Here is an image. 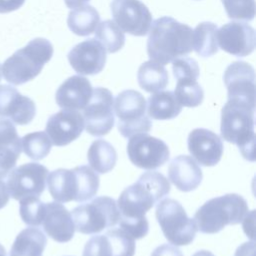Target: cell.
I'll use <instances>...</instances> for the list:
<instances>
[{"label":"cell","mask_w":256,"mask_h":256,"mask_svg":"<svg viewBox=\"0 0 256 256\" xmlns=\"http://www.w3.org/2000/svg\"><path fill=\"white\" fill-rule=\"evenodd\" d=\"M192 34L190 26L172 17L163 16L154 20L147 40V54L150 60L166 65L180 56L189 54L193 50Z\"/></svg>","instance_id":"cell-1"},{"label":"cell","mask_w":256,"mask_h":256,"mask_svg":"<svg viewBox=\"0 0 256 256\" xmlns=\"http://www.w3.org/2000/svg\"><path fill=\"white\" fill-rule=\"evenodd\" d=\"M169 192L170 183L163 174L157 171L143 173L134 184L121 192L117 201L120 217H145L146 212Z\"/></svg>","instance_id":"cell-2"},{"label":"cell","mask_w":256,"mask_h":256,"mask_svg":"<svg viewBox=\"0 0 256 256\" xmlns=\"http://www.w3.org/2000/svg\"><path fill=\"white\" fill-rule=\"evenodd\" d=\"M255 106L244 101L229 99L221 110V136L238 146L242 156L254 161Z\"/></svg>","instance_id":"cell-3"},{"label":"cell","mask_w":256,"mask_h":256,"mask_svg":"<svg viewBox=\"0 0 256 256\" xmlns=\"http://www.w3.org/2000/svg\"><path fill=\"white\" fill-rule=\"evenodd\" d=\"M46 181L52 198L60 203L90 200L99 188L98 174L87 165L56 169L47 176Z\"/></svg>","instance_id":"cell-4"},{"label":"cell","mask_w":256,"mask_h":256,"mask_svg":"<svg viewBox=\"0 0 256 256\" xmlns=\"http://www.w3.org/2000/svg\"><path fill=\"white\" fill-rule=\"evenodd\" d=\"M53 46L45 38H35L7 58L1 68L4 79L13 85L33 80L53 55Z\"/></svg>","instance_id":"cell-5"},{"label":"cell","mask_w":256,"mask_h":256,"mask_svg":"<svg viewBox=\"0 0 256 256\" xmlns=\"http://www.w3.org/2000/svg\"><path fill=\"white\" fill-rule=\"evenodd\" d=\"M249 212L247 201L235 193L225 194L205 202L195 213L197 230L205 234L221 231L226 225H236Z\"/></svg>","instance_id":"cell-6"},{"label":"cell","mask_w":256,"mask_h":256,"mask_svg":"<svg viewBox=\"0 0 256 256\" xmlns=\"http://www.w3.org/2000/svg\"><path fill=\"white\" fill-rule=\"evenodd\" d=\"M75 230L83 234H96L115 226L120 219L117 202L108 196H99L72 210Z\"/></svg>","instance_id":"cell-7"},{"label":"cell","mask_w":256,"mask_h":256,"mask_svg":"<svg viewBox=\"0 0 256 256\" xmlns=\"http://www.w3.org/2000/svg\"><path fill=\"white\" fill-rule=\"evenodd\" d=\"M156 218L165 238L174 246H185L193 242L197 226L189 218L182 205L175 199L165 198L156 207Z\"/></svg>","instance_id":"cell-8"},{"label":"cell","mask_w":256,"mask_h":256,"mask_svg":"<svg viewBox=\"0 0 256 256\" xmlns=\"http://www.w3.org/2000/svg\"><path fill=\"white\" fill-rule=\"evenodd\" d=\"M114 110L118 130L123 137L150 131L152 123L146 115V100L140 92L132 89L120 92L114 101Z\"/></svg>","instance_id":"cell-9"},{"label":"cell","mask_w":256,"mask_h":256,"mask_svg":"<svg viewBox=\"0 0 256 256\" xmlns=\"http://www.w3.org/2000/svg\"><path fill=\"white\" fill-rule=\"evenodd\" d=\"M113 109L114 99L112 92L104 87L94 88L82 115L87 133L92 136L108 134L115 123Z\"/></svg>","instance_id":"cell-10"},{"label":"cell","mask_w":256,"mask_h":256,"mask_svg":"<svg viewBox=\"0 0 256 256\" xmlns=\"http://www.w3.org/2000/svg\"><path fill=\"white\" fill-rule=\"evenodd\" d=\"M48 169L39 163H25L12 169L7 178L9 195L15 200L39 197L45 190Z\"/></svg>","instance_id":"cell-11"},{"label":"cell","mask_w":256,"mask_h":256,"mask_svg":"<svg viewBox=\"0 0 256 256\" xmlns=\"http://www.w3.org/2000/svg\"><path fill=\"white\" fill-rule=\"evenodd\" d=\"M129 160L137 167L153 170L163 166L170 157L167 144L147 133L136 134L127 143Z\"/></svg>","instance_id":"cell-12"},{"label":"cell","mask_w":256,"mask_h":256,"mask_svg":"<svg viewBox=\"0 0 256 256\" xmlns=\"http://www.w3.org/2000/svg\"><path fill=\"white\" fill-rule=\"evenodd\" d=\"M115 24L134 36H145L152 24V14L140 0H113L110 4Z\"/></svg>","instance_id":"cell-13"},{"label":"cell","mask_w":256,"mask_h":256,"mask_svg":"<svg viewBox=\"0 0 256 256\" xmlns=\"http://www.w3.org/2000/svg\"><path fill=\"white\" fill-rule=\"evenodd\" d=\"M228 100H239L255 106V71L244 61H235L227 66L223 75Z\"/></svg>","instance_id":"cell-14"},{"label":"cell","mask_w":256,"mask_h":256,"mask_svg":"<svg viewBox=\"0 0 256 256\" xmlns=\"http://www.w3.org/2000/svg\"><path fill=\"white\" fill-rule=\"evenodd\" d=\"M217 43L223 51L233 56H248L255 48V30L247 23L229 22L217 30Z\"/></svg>","instance_id":"cell-15"},{"label":"cell","mask_w":256,"mask_h":256,"mask_svg":"<svg viewBox=\"0 0 256 256\" xmlns=\"http://www.w3.org/2000/svg\"><path fill=\"white\" fill-rule=\"evenodd\" d=\"M67 58L78 74L95 75L105 66L106 50L96 38H90L75 45L69 51Z\"/></svg>","instance_id":"cell-16"},{"label":"cell","mask_w":256,"mask_h":256,"mask_svg":"<svg viewBox=\"0 0 256 256\" xmlns=\"http://www.w3.org/2000/svg\"><path fill=\"white\" fill-rule=\"evenodd\" d=\"M85 127L81 113L76 110H61L51 115L45 132L55 146H65L76 140Z\"/></svg>","instance_id":"cell-17"},{"label":"cell","mask_w":256,"mask_h":256,"mask_svg":"<svg viewBox=\"0 0 256 256\" xmlns=\"http://www.w3.org/2000/svg\"><path fill=\"white\" fill-rule=\"evenodd\" d=\"M187 144L192 157L202 166L216 165L223 154L221 138L205 128L193 129L189 133Z\"/></svg>","instance_id":"cell-18"},{"label":"cell","mask_w":256,"mask_h":256,"mask_svg":"<svg viewBox=\"0 0 256 256\" xmlns=\"http://www.w3.org/2000/svg\"><path fill=\"white\" fill-rule=\"evenodd\" d=\"M36 115L32 99L19 93L11 85H0V116L18 125L29 124Z\"/></svg>","instance_id":"cell-19"},{"label":"cell","mask_w":256,"mask_h":256,"mask_svg":"<svg viewBox=\"0 0 256 256\" xmlns=\"http://www.w3.org/2000/svg\"><path fill=\"white\" fill-rule=\"evenodd\" d=\"M41 225L45 233L59 243L68 242L74 236L75 226L72 215L60 202L45 203Z\"/></svg>","instance_id":"cell-20"},{"label":"cell","mask_w":256,"mask_h":256,"mask_svg":"<svg viewBox=\"0 0 256 256\" xmlns=\"http://www.w3.org/2000/svg\"><path fill=\"white\" fill-rule=\"evenodd\" d=\"M93 88L90 81L81 76L67 78L57 89L55 100L63 110H83L92 96Z\"/></svg>","instance_id":"cell-21"},{"label":"cell","mask_w":256,"mask_h":256,"mask_svg":"<svg viewBox=\"0 0 256 256\" xmlns=\"http://www.w3.org/2000/svg\"><path fill=\"white\" fill-rule=\"evenodd\" d=\"M168 178L183 192L195 190L201 183L203 175L200 166L187 155H179L172 159L168 167Z\"/></svg>","instance_id":"cell-22"},{"label":"cell","mask_w":256,"mask_h":256,"mask_svg":"<svg viewBox=\"0 0 256 256\" xmlns=\"http://www.w3.org/2000/svg\"><path fill=\"white\" fill-rule=\"evenodd\" d=\"M46 243L47 238L40 229L26 228L16 236L10 256H42Z\"/></svg>","instance_id":"cell-23"},{"label":"cell","mask_w":256,"mask_h":256,"mask_svg":"<svg viewBox=\"0 0 256 256\" xmlns=\"http://www.w3.org/2000/svg\"><path fill=\"white\" fill-rule=\"evenodd\" d=\"M148 116L155 120H169L177 117L182 106L172 91H158L148 98Z\"/></svg>","instance_id":"cell-24"},{"label":"cell","mask_w":256,"mask_h":256,"mask_svg":"<svg viewBox=\"0 0 256 256\" xmlns=\"http://www.w3.org/2000/svg\"><path fill=\"white\" fill-rule=\"evenodd\" d=\"M137 80L143 90L149 93H156L167 86L169 75L164 65L149 60L140 65L137 72Z\"/></svg>","instance_id":"cell-25"},{"label":"cell","mask_w":256,"mask_h":256,"mask_svg":"<svg viewBox=\"0 0 256 256\" xmlns=\"http://www.w3.org/2000/svg\"><path fill=\"white\" fill-rule=\"evenodd\" d=\"M87 159L95 172L104 174L114 168L117 161V152L112 144L106 140L98 139L91 143L87 152Z\"/></svg>","instance_id":"cell-26"},{"label":"cell","mask_w":256,"mask_h":256,"mask_svg":"<svg viewBox=\"0 0 256 256\" xmlns=\"http://www.w3.org/2000/svg\"><path fill=\"white\" fill-rule=\"evenodd\" d=\"M99 21L100 16L98 11L93 6L83 5L69 12L67 25L74 34L88 36L95 31Z\"/></svg>","instance_id":"cell-27"},{"label":"cell","mask_w":256,"mask_h":256,"mask_svg":"<svg viewBox=\"0 0 256 256\" xmlns=\"http://www.w3.org/2000/svg\"><path fill=\"white\" fill-rule=\"evenodd\" d=\"M218 27L212 22L199 23L192 34V48L201 57H210L218 52Z\"/></svg>","instance_id":"cell-28"},{"label":"cell","mask_w":256,"mask_h":256,"mask_svg":"<svg viewBox=\"0 0 256 256\" xmlns=\"http://www.w3.org/2000/svg\"><path fill=\"white\" fill-rule=\"evenodd\" d=\"M95 37L109 53L119 51L125 44L124 32L112 20H105L98 23L95 29Z\"/></svg>","instance_id":"cell-29"},{"label":"cell","mask_w":256,"mask_h":256,"mask_svg":"<svg viewBox=\"0 0 256 256\" xmlns=\"http://www.w3.org/2000/svg\"><path fill=\"white\" fill-rule=\"evenodd\" d=\"M174 95L181 106L197 107L204 99V91L197 79L186 78L177 80Z\"/></svg>","instance_id":"cell-30"},{"label":"cell","mask_w":256,"mask_h":256,"mask_svg":"<svg viewBox=\"0 0 256 256\" xmlns=\"http://www.w3.org/2000/svg\"><path fill=\"white\" fill-rule=\"evenodd\" d=\"M23 152L33 160L45 158L51 150V140L46 132L37 131L26 134L21 138Z\"/></svg>","instance_id":"cell-31"},{"label":"cell","mask_w":256,"mask_h":256,"mask_svg":"<svg viewBox=\"0 0 256 256\" xmlns=\"http://www.w3.org/2000/svg\"><path fill=\"white\" fill-rule=\"evenodd\" d=\"M19 201V213L23 222L29 226L41 225L45 211V203L38 197H26Z\"/></svg>","instance_id":"cell-32"},{"label":"cell","mask_w":256,"mask_h":256,"mask_svg":"<svg viewBox=\"0 0 256 256\" xmlns=\"http://www.w3.org/2000/svg\"><path fill=\"white\" fill-rule=\"evenodd\" d=\"M230 19L251 21L255 16V0H222Z\"/></svg>","instance_id":"cell-33"},{"label":"cell","mask_w":256,"mask_h":256,"mask_svg":"<svg viewBox=\"0 0 256 256\" xmlns=\"http://www.w3.org/2000/svg\"><path fill=\"white\" fill-rule=\"evenodd\" d=\"M21 151V141L10 144H0V179L6 177L15 167Z\"/></svg>","instance_id":"cell-34"},{"label":"cell","mask_w":256,"mask_h":256,"mask_svg":"<svg viewBox=\"0 0 256 256\" xmlns=\"http://www.w3.org/2000/svg\"><path fill=\"white\" fill-rule=\"evenodd\" d=\"M173 75L176 80L193 78L198 79L200 75V69L195 59L190 57L177 58L172 62Z\"/></svg>","instance_id":"cell-35"},{"label":"cell","mask_w":256,"mask_h":256,"mask_svg":"<svg viewBox=\"0 0 256 256\" xmlns=\"http://www.w3.org/2000/svg\"><path fill=\"white\" fill-rule=\"evenodd\" d=\"M83 256H113L111 243L106 234L92 236L84 246Z\"/></svg>","instance_id":"cell-36"},{"label":"cell","mask_w":256,"mask_h":256,"mask_svg":"<svg viewBox=\"0 0 256 256\" xmlns=\"http://www.w3.org/2000/svg\"><path fill=\"white\" fill-rule=\"evenodd\" d=\"M119 228L124 230L134 239H141L148 234L149 223L146 217L131 219V218H121L119 219Z\"/></svg>","instance_id":"cell-37"},{"label":"cell","mask_w":256,"mask_h":256,"mask_svg":"<svg viewBox=\"0 0 256 256\" xmlns=\"http://www.w3.org/2000/svg\"><path fill=\"white\" fill-rule=\"evenodd\" d=\"M21 141L13 122L5 117H0V144H10Z\"/></svg>","instance_id":"cell-38"},{"label":"cell","mask_w":256,"mask_h":256,"mask_svg":"<svg viewBox=\"0 0 256 256\" xmlns=\"http://www.w3.org/2000/svg\"><path fill=\"white\" fill-rule=\"evenodd\" d=\"M151 256H183V254L176 246L162 244L153 250Z\"/></svg>","instance_id":"cell-39"},{"label":"cell","mask_w":256,"mask_h":256,"mask_svg":"<svg viewBox=\"0 0 256 256\" xmlns=\"http://www.w3.org/2000/svg\"><path fill=\"white\" fill-rule=\"evenodd\" d=\"M25 0H0V13H9L19 9Z\"/></svg>","instance_id":"cell-40"},{"label":"cell","mask_w":256,"mask_h":256,"mask_svg":"<svg viewBox=\"0 0 256 256\" xmlns=\"http://www.w3.org/2000/svg\"><path fill=\"white\" fill-rule=\"evenodd\" d=\"M255 244L254 242H246L239 246L236 250L235 256H254Z\"/></svg>","instance_id":"cell-41"},{"label":"cell","mask_w":256,"mask_h":256,"mask_svg":"<svg viewBox=\"0 0 256 256\" xmlns=\"http://www.w3.org/2000/svg\"><path fill=\"white\" fill-rule=\"evenodd\" d=\"M10 198L6 183L0 179V209L6 206Z\"/></svg>","instance_id":"cell-42"},{"label":"cell","mask_w":256,"mask_h":256,"mask_svg":"<svg viewBox=\"0 0 256 256\" xmlns=\"http://www.w3.org/2000/svg\"><path fill=\"white\" fill-rule=\"evenodd\" d=\"M90 0H64L66 6L68 8H77V7H81L83 5H85L87 2H89Z\"/></svg>","instance_id":"cell-43"},{"label":"cell","mask_w":256,"mask_h":256,"mask_svg":"<svg viewBox=\"0 0 256 256\" xmlns=\"http://www.w3.org/2000/svg\"><path fill=\"white\" fill-rule=\"evenodd\" d=\"M192 256H215V255L208 250H200V251H197L196 253H194Z\"/></svg>","instance_id":"cell-44"},{"label":"cell","mask_w":256,"mask_h":256,"mask_svg":"<svg viewBox=\"0 0 256 256\" xmlns=\"http://www.w3.org/2000/svg\"><path fill=\"white\" fill-rule=\"evenodd\" d=\"M0 256H7L5 248L0 244Z\"/></svg>","instance_id":"cell-45"},{"label":"cell","mask_w":256,"mask_h":256,"mask_svg":"<svg viewBox=\"0 0 256 256\" xmlns=\"http://www.w3.org/2000/svg\"><path fill=\"white\" fill-rule=\"evenodd\" d=\"M0 81H1V66H0Z\"/></svg>","instance_id":"cell-46"}]
</instances>
